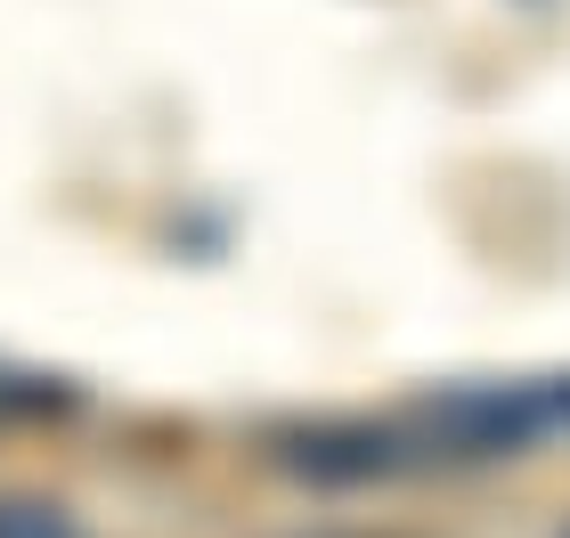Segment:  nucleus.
Here are the masks:
<instances>
[{
	"instance_id": "1",
	"label": "nucleus",
	"mask_w": 570,
	"mask_h": 538,
	"mask_svg": "<svg viewBox=\"0 0 570 538\" xmlns=\"http://www.w3.org/2000/svg\"><path fill=\"white\" fill-rule=\"evenodd\" d=\"M0 538H82L58 506H33V498H9L0 506Z\"/></svg>"
}]
</instances>
